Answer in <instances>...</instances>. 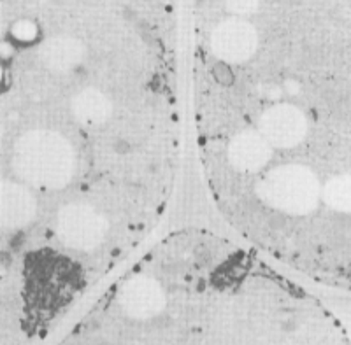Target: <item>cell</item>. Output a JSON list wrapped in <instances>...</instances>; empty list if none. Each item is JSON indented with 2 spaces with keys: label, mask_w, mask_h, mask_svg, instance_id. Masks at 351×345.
<instances>
[{
  "label": "cell",
  "mask_w": 351,
  "mask_h": 345,
  "mask_svg": "<svg viewBox=\"0 0 351 345\" xmlns=\"http://www.w3.org/2000/svg\"><path fill=\"white\" fill-rule=\"evenodd\" d=\"M14 170L32 186L60 190L74 170V153L67 140L51 131H30L14 149Z\"/></svg>",
  "instance_id": "cell-1"
},
{
  "label": "cell",
  "mask_w": 351,
  "mask_h": 345,
  "mask_svg": "<svg viewBox=\"0 0 351 345\" xmlns=\"http://www.w3.org/2000/svg\"><path fill=\"white\" fill-rule=\"evenodd\" d=\"M258 196L265 205L290 216L315 211L319 199L316 175L302 165H283L269 172L258 184Z\"/></svg>",
  "instance_id": "cell-2"
},
{
  "label": "cell",
  "mask_w": 351,
  "mask_h": 345,
  "mask_svg": "<svg viewBox=\"0 0 351 345\" xmlns=\"http://www.w3.org/2000/svg\"><path fill=\"white\" fill-rule=\"evenodd\" d=\"M106 230L104 218L88 205H67L58 216V235L71 249H93L104 240Z\"/></svg>",
  "instance_id": "cell-3"
},
{
  "label": "cell",
  "mask_w": 351,
  "mask_h": 345,
  "mask_svg": "<svg viewBox=\"0 0 351 345\" xmlns=\"http://www.w3.org/2000/svg\"><path fill=\"white\" fill-rule=\"evenodd\" d=\"M307 130L306 118L293 105L280 103L269 107L260 118V133L272 147H293L304 139Z\"/></svg>",
  "instance_id": "cell-4"
},
{
  "label": "cell",
  "mask_w": 351,
  "mask_h": 345,
  "mask_svg": "<svg viewBox=\"0 0 351 345\" xmlns=\"http://www.w3.org/2000/svg\"><path fill=\"white\" fill-rule=\"evenodd\" d=\"M120 303L128 316L136 319H148L162 312L165 307L164 290L149 277H134L121 290Z\"/></svg>",
  "instance_id": "cell-5"
},
{
  "label": "cell",
  "mask_w": 351,
  "mask_h": 345,
  "mask_svg": "<svg viewBox=\"0 0 351 345\" xmlns=\"http://www.w3.org/2000/svg\"><path fill=\"white\" fill-rule=\"evenodd\" d=\"M256 36L246 25H225L213 37V49L227 64H243L255 53Z\"/></svg>",
  "instance_id": "cell-6"
},
{
  "label": "cell",
  "mask_w": 351,
  "mask_h": 345,
  "mask_svg": "<svg viewBox=\"0 0 351 345\" xmlns=\"http://www.w3.org/2000/svg\"><path fill=\"white\" fill-rule=\"evenodd\" d=\"M269 140L260 133H241L232 140L228 149L232 167L241 172H258L271 159Z\"/></svg>",
  "instance_id": "cell-7"
},
{
  "label": "cell",
  "mask_w": 351,
  "mask_h": 345,
  "mask_svg": "<svg viewBox=\"0 0 351 345\" xmlns=\"http://www.w3.org/2000/svg\"><path fill=\"white\" fill-rule=\"evenodd\" d=\"M2 222L8 228H20L27 225L36 214V200L27 190L18 184H8L2 190L0 199Z\"/></svg>",
  "instance_id": "cell-8"
},
{
  "label": "cell",
  "mask_w": 351,
  "mask_h": 345,
  "mask_svg": "<svg viewBox=\"0 0 351 345\" xmlns=\"http://www.w3.org/2000/svg\"><path fill=\"white\" fill-rule=\"evenodd\" d=\"M111 102L97 90H86L80 93L72 102V112L77 121L86 125H99L111 116Z\"/></svg>",
  "instance_id": "cell-9"
},
{
  "label": "cell",
  "mask_w": 351,
  "mask_h": 345,
  "mask_svg": "<svg viewBox=\"0 0 351 345\" xmlns=\"http://www.w3.org/2000/svg\"><path fill=\"white\" fill-rule=\"evenodd\" d=\"M83 51L72 40H53L43 49V62L55 72H69L81 64Z\"/></svg>",
  "instance_id": "cell-10"
},
{
  "label": "cell",
  "mask_w": 351,
  "mask_h": 345,
  "mask_svg": "<svg viewBox=\"0 0 351 345\" xmlns=\"http://www.w3.org/2000/svg\"><path fill=\"white\" fill-rule=\"evenodd\" d=\"M324 200L330 209L339 212H351V177L339 175L325 184Z\"/></svg>",
  "instance_id": "cell-11"
}]
</instances>
